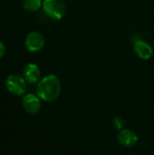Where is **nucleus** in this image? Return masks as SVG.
<instances>
[{
	"label": "nucleus",
	"instance_id": "4",
	"mask_svg": "<svg viewBox=\"0 0 154 155\" xmlns=\"http://www.w3.org/2000/svg\"><path fill=\"white\" fill-rule=\"evenodd\" d=\"M44 37L41 33L31 32L30 34L27 35L25 38V45L29 52L36 53L43 49V47L44 46Z\"/></svg>",
	"mask_w": 154,
	"mask_h": 155
},
{
	"label": "nucleus",
	"instance_id": "2",
	"mask_svg": "<svg viewBox=\"0 0 154 155\" xmlns=\"http://www.w3.org/2000/svg\"><path fill=\"white\" fill-rule=\"evenodd\" d=\"M42 7L44 14L54 20H60L66 14V5L64 0H44Z\"/></svg>",
	"mask_w": 154,
	"mask_h": 155
},
{
	"label": "nucleus",
	"instance_id": "6",
	"mask_svg": "<svg viewBox=\"0 0 154 155\" xmlns=\"http://www.w3.org/2000/svg\"><path fill=\"white\" fill-rule=\"evenodd\" d=\"M22 104H23L24 109L27 113L32 114L39 113L42 108L40 98L38 97V95H35L33 94H28L25 95L22 101Z\"/></svg>",
	"mask_w": 154,
	"mask_h": 155
},
{
	"label": "nucleus",
	"instance_id": "3",
	"mask_svg": "<svg viewBox=\"0 0 154 155\" xmlns=\"http://www.w3.org/2000/svg\"><path fill=\"white\" fill-rule=\"evenodd\" d=\"M26 81L17 74H11L5 81V87L9 93L15 95H22L26 91Z\"/></svg>",
	"mask_w": 154,
	"mask_h": 155
},
{
	"label": "nucleus",
	"instance_id": "1",
	"mask_svg": "<svg viewBox=\"0 0 154 155\" xmlns=\"http://www.w3.org/2000/svg\"><path fill=\"white\" fill-rule=\"evenodd\" d=\"M62 85L59 78L54 74H48L42 78L36 86V94L45 102L55 101L61 94Z\"/></svg>",
	"mask_w": 154,
	"mask_h": 155
},
{
	"label": "nucleus",
	"instance_id": "9",
	"mask_svg": "<svg viewBox=\"0 0 154 155\" xmlns=\"http://www.w3.org/2000/svg\"><path fill=\"white\" fill-rule=\"evenodd\" d=\"M43 6L42 0H23V7L27 12H36Z\"/></svg>",
	"mask_w": 154,
	"mask_h": 155
},
{
	"label": "nucleus",
	"instance_id": "10",
	"mask_svg": "<svg viewBox=\"0 0 154 155\" xmlns=\"http://www.w3.org/2000/svg\"><path fill=\"white\" fill-rule=\"evenodd\" d=\"M125 125V123H124V120L120 117V116H116L113 119V126L115 130H123V127Z\"/></svg>",
	"mask_w": 154,
	"mask_h": 155
},
{
	"label": "nucleus",
	"instance_id": "8",
	"mask_svg": "<svg viewBox=\"0 0 154 155\" xmlns=\"http://www.w3.org/2000/svg\"><path fill=\"white\" fill-rule=\"evenodd\" d=\"M23 75H24L25 80L28 84H34L40 81L41 71H40V68L35 64H28L24 68Z\"/></svg>",
	"mask_w": 154,
	"mask_h": 155
},
{
	"label": "nucleus",
	"instance_id": "7",
	"mask_svg": "<svg viewBox=\"0 0 154 155\" xmlns=\"http://www.w3.org/2000/svg\"><path fill=\"white\" fill-rule=\"evenodd\" d=\"M118 142L121 145L130 148L133 147L138 142L137 134L130 129H123L118 134Z\"/></svg>",
	"mask_w": 154,
	"mask_h": 155
},
{
	"label": "nucleus",
	"instance_id": "5",
	"mask_svg": "<svg viewBox=\"0 0 154 155\" xmlns=\"http://www.w3.org/2000/svg\"><path fill=\"white\" fill-rule=\"evenodd\" d=\"M133 50L142 60H149L153 55L152 46L143 38H139L133 42Z\"/></svg>",
	"mask_w": 154,
	"mask_h": 155
},
{
	"label": "nucleus",
	"instance_id": "11",
	"mask_svg": "<svg viewBox=\"0 0 154 155\" xmlns=\"http://www.w3.org/2000/svg\"><path fill=\"white\" fill-rule=\"evenodd\" d=\"M5 45L0 41V59L3 58V56L5 55Z\"/></svg>",
	"mask_w": 154,
	"mask_h": 155
}]
</instances>
